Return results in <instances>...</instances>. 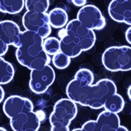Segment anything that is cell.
I'll list each match as a JSON object with an SVG mask.
<instances>
[{
    "instance_id": "cell-14",
    "label": "cell",
    "mask_w": 131,
    "mask_h": 131,
    "mask_svg": "<svg viewBox=\"0 0 131 131\" xmlns=\"http://www.w3.org/2000/svg\"><path fill=\"white\" fill-rule=\"evenodd\" d=\"M96 121L101 131H116L121 126L118 115L107 111L101 112Z\"/></svg>"
},
{
    "instance_id": "cell-19",
    "label": "cell",
    "mask_w": 131,
    "mask_h": 131,
    "mask_svg": "<svg viewBox=\"0 0 131 131\" xmlns=\"http://www.w3.org/2000/svg\"><path fill=\"white\" fill-rule=\"evenodd\" d=\"M50 6L47 0H26L25 8L28 12L34 13H46Z\"/></svg>"
},
{
    "instance_id": "cell-15",
    "label": "cell",
    "mask_w": 131,
    "mask_h": 131,
    "mask_svg": "<svg viewBox=\"0 0 131 131\" xmlns=\"http://www.w3.org/2000/svg\"><path fill=\"white\" fill-rule=\"evenodd\" d=\"M50 25L53 28H61L68 25V17L66 11L61 8H55L48 14Z\"/></svg>"
},
{
    "instance_id": "cell-1",
    "label": "cell",
    "mask_w": 131,
    "mask_h": 131,
    "mask_svg": "<svg viewBox=\"0 0 131 131\" xmlns=\"http://www.w3.org/2000/svg\"><path fill=\"white\" fill-rule=\"evenodd\" d=\"M43 39L39 34L26 30L22 31L16 50L17 61L31 71L49 65L50 59L43 48Z\"/></svg>"
},
{
    "instance_id": "cell-11",
    "label": "cell",
    "mask_w": 131,
    "mask_h": 131,
    "mask_svg": "<svg viewBox=\"0 0 131 131\" xmlns=\"http://www.w3.org/2000/svg\"><path fill=\"white\" fill-rule=\"evenodd\" d=\"M40 123L37 112L34 111L20 114L10 119V126L14 131H38Z\"/></svg>"
},
{
    "instance_id": "cell-22",
    "label": "cell",
    "mask_w": 131,
    "mask_h": 131,
    "mask_svg": "<svg viewBox=\"0 0 131 131\" xmlns=\"http://www.w3.org/2000/svg\"><path fill=\"white\" fill-rule=\"evenodd\" d=\"M82 129L84 131H101L96 120H90L82 125Z\"/></svg>"
},
{
    "instance_id": "cell-29",
    "label": "cell",
    "mask_w": 131,
    "mask_h": 131,
    "mask_svg": "<svg viewBox=\"0 0 131 131\" xmlns=\"http://www.w3.org/2000/svg\"><path fill=\"white\" fill-rule=\"evenodd\" d=\"M71 131H84V130H83L82 128H80V129H73V130H71Z\"/></svg>"
},
{
    "instance_id": "cell-28",
    "label": "cell",
    "mask_w": 131,
    "mask_h": 131,
    "mask_svg": "<svg viewBox=\"0 0 131 131\" xmlns=\"http://www.w3.org/2000/svg\"><path fill=\"white\" fill-rule=\"evenodd\" d=\"M127 95H128V97H129V98L131 100V85L129 86V88H128V90H127Z\"/></svg>"
},
{
    "instance_id": "cell-30",
    "label": "cell",
    "mask_w": 131,
    "mask_h": 131,
    "mask_svg": "<svg viewBox=\"0 0 131 131\" xmlns=\"http://www.w3.org/2000/svg\"><path fill=\"white\" fill-rule=\"evenodd\" d=\"M0 131H7L5 128H3V127H1L0 128Z\"/></svg>"
},
{
    "instance_id": "cell-17",
    "label": "cell",
    "mask_w": 131,
    "mask_h": 131,
    "mask_svg": "<svg viewBox=\"0 0 131 131\" xmlns=\"http://www.w3.org/2000/svg\"><path fill=\"white\" fill-rule=\"evenodd\" d=\"M124 104L125 102L121 95L115 93L107 100V101L104 104V111L118 114V112L123 111L124 108Z\"/></svg>"
},
{
    "instance_id": "cell-24",
    "label": "cell",
    "mask_w": 131,
    "mask_h": 131,
    "mask_svg": "<svg viewBox=\"0 0 131 131\" xmlns=\"http://www.w3.org/2000/svg\"><path fill=\"white\" fill-rule=\"evenodd\" d=\"M71 3H72L76 6H82V7H83V6H86V0H72Z\"/></svg>"
},
{
    "instance_id": "cell-21",
    "label": "cell",
    "mask_w": 131,
    "mask_h": 131,
    "mask_svg": "<svg viewBox=\"0 0 131 131\" xmlns=\"http://www.w3.org/2000/svg\"><path fill=\"white\" fill-rule=\"evenodd\" d=\"M52 62L54 67L57 69H64L70 64L71 58L62 52H59L53 57Z\"/></svg>"
},
{
    "instance_id": "cell-20",
    "label": "cell",
    "mask_w": 131,
    "mask_h": 131,
    "mask_svg": "<svg viewBox=\"0 0 131 131\" xmlns=\"http://www.w3.org/2000/svg\"><path fill=\"white\" fill-rule=\"evenodd\" d=\"M43 48L46 53L53 57L61 52V42L55 37H48L44 40Z\"/></svg>"
},
{
    "instance_id": "cell-13",
    "label": "cell",
    "mask_w": 131,
    "mask_h": 131,
    "mask_svg": "<svg viewBox=\"0 0 131 131\" xmlns=\"http://www.w3.org/2000/svg\"><path fill=\"white\" fill-rule=\"evenodd\" d=\"M21 32L19 26L14 21L3 20L0 22V41L8 46L13 45L17 48Z\"/></svg>"
},
{
    "instance_id": "cell-16",
    "label": "cell",
    "mask_w": 131,
    "mask_h": 131,
    "mask_svg": "<svg viewBox=\"0 0 131 131\" xmlns=\"http://www.w3.org/2000/svg\"><path fill=\"white\" fill-rule=\"evenodd\" d=\"M25 6L24 0H2L0 1V10L3 13L9 14H17Z\"/></svg>"
},
{
    "instance_id": "cell-8",
    "label": "cell",
    "mask_w": 131,
    "mask_h": 131,
    "mask_svg": "<svg viewBox=\"0 0 131 131\" xmlns=\"http://www.w3.org/2000/svg\"><path fill=\"white\" fill-rule=\"evenodd\" d=\"M54 80L55 72L53 68L46 65L41 69L31 71L29 87L33 93L42 94L49 89Z\"/></svg>"
},
{
    "instance_id": "cell-7",
    "label": "cell",
    "mask_w": 131,
    "mask_h": 131,
    "mask_svg": "<svg viewBox=\"0 0 131 131\" xmlns=\"http://www.w3.org/2000/svg\"><path fill=\"white\" fill-rule=\"evenodd\" d=\"M22 23L26 31L37 33L42 39H47L51 33L49 16L46 13L27 11L22 17Z\"/></svg>"
},
{
    "instance_id": "cell-4",
    "label": "cell",
    "mask_w": 131,
    "mask_h": 131,
    "mask_svg": "<svg viewBox=\"0 0 131 131\" xmlns=\"http://www.w3.org/2000/svg\"><path fill=\"white\" fill-rule=\"evenodd\" d=\"M93 82V72L86 68L79 69L74 79L70 81L66 87L68 98L75 104L84 106L89 90Z\"/></svg>"
},
{
    "instance_id": "cell-2",
    "label": "cell",
    "mask_w": 131,
    "mask_h": 131,
    "mask_svg": "<svg viewBox=\"0 0 131 131\" xmlns=\"http://www.w3.org/2000/svg\"><path fill=\"white\" fill-rule=\"evenodd\" d=\"M61 52L75 58L83 51L90 50L96 42L94 31L83 26L77 20H70L66 26L65 35L61 37Z\"/></svg>"
},
{
    "instance_id": "cell-9",
    "label": "cell",
    "mask_w": 131,
    "mask_h": 131,
    "mask_svg": "<svg viewBox=\"0 0 131 131\" xmlns=\"http://www.w3.org/2000/svg\"><path fill=\"white\" fill-rule=\"evenodd\" d=\"M77 20L90 30H101L105 26V19L101 10L93 5H86L77 14Z\"/></svg>"
},
{
    "instance_id": "cell-10",
    "label": "cell",
    "mask_w": 131,
    "mask_h": 131,
    "mask_svg": "<svg viewBox=\"0 0 131 131\" xmlns=\"http://www.w3.org/2000/svg\"><path fill=\"white\" fill-rule=\"evenodd\" d=\"M3 109L5 115L11 119L20 114L33 112L34 106L29 99L14 95L6 99Z\"/></svg>"
},
{
    "instance_id": "cell-23",
    "label": "cell",
    "mask_w": 131,
    "mask_h": 131,
    "mask_svg": "<svg viewBox=\"0 0 131 131\" xmlns=\"http://www.w3.org/2000/svg\"><path fill=\"white\" fill-rule=\"evenodd\" d=\"M0 44H1V46H0V55H1V57H3V56H4L7 52L9 46L1 41H0Z\"/></svg>"
},
{
    "instance_id": "cell-5",
    "label": "cell",
    "mask_w": 131,
    "mask_h": 131,
    "mask_svg": "<svg viewBox=\"0 0 131 131\" xmlns=\"http://www.w3.org/2000/svg\"><path fill=\"white\" fill-rule=\"evenodd\" d=\"M102 63L110 71L131 70V47L121 46L106 49L102 55Z\"/></svg>"
},
{
    "instance_id": "cell-18",
    "label": "cell",
    "mask_w": 131,
    "mask_h": 131,
    "mask_svg": "<svg viewBox=\"0 0 131 131\" xmlns=\"http://www.w3.org/2000/svg\"><path fill=\"white\" fill-rule=\"evenodd\" d=\"M15 73L14 68L10 63L5 61L3 57L0 58V83L5 85L13 79Z\"/></svg>"
},
{
    "instance_id": "cell-6",
    "label": "cell",
    "mask_w": 131,
    "mask_h": 131,
    "mask_svg": "<svg viewBox=\"0 0 131 131\" xmlns=\"http://www.w3.org/2000/svg\"><path fill=\"white\" fill-rule=\"evenodd\" d=\"M115 93H117V87L114 82L108 79H101L96 84L91 86L84 107H90L93 109L104 108L107 100Z\"/></svg>"
},
{
    "instance_id": "cell-27",
    "label": "cell",
    "mask_w": 131,
    "mask_h": 131,
    "mask_svg": "<svg viewBox=\"0 0 131 131\" xmlns=\"http://www.w3.org/2000/svg\"><path fill=\"white\" fill-rule=\"evenodd\" d=\"M116 131H129L128 129L125 126H120L119 128H118Z\"/></svg>"
},
{
    "instance_id": "cell-26",
    "label": "cell",
    "mask_w": 131,
    "mask_h": 131,
    "mask_svg": "<svg viewBox=\"0 0 131 131\" xmlns=\"http://www.w3.org/2000/svg\"><path fill=\"white\" fill-rule=\"evenodd\" d=\"M4 90H3V88L1 86L0 87V102H3V98H4Z\"/></svg>"
},
{
    "instance_id": "cell-25",
    "label": "cell",
    "mask_w": 131,
    "mask_h": 131,
    "mask_svg": "<svg viewBox=\"0 0 131 131\" xmlns=\"http://www.w3.org/2000/svg\"><path fill=\"white\" fill-rule=\"evenodd\" d=\"M126 39L129 44H131V27H129L126 31Z\"/></svg>"
},
{
    "instance_id": "cell-12",
    "label": "cell",
    "mask_w": 131,
    "mask_h": 131,
    "mask_svg": "<svg viewBox=\"0 0 131 131\" xmlns=\"http://www.w3.org/2000/svg\"><path fill=\"white\" fill-rule=\"evenodd\" d=\"M108 14L115 21L131 25V0H113L108 6Z\"/></svg>"
},
{
    "instance_id": "cell-3",
    "label": "cell",
    "mask_w": 131,
    "mask_h": 131,
    "mask_svg": "<svg viewBox=\"0 0 131 131\" xmlns=\"http://www.w3.org/2000/svg\"><path fill=\"white\" fill-rule=\"evenodd\" d=\"M77 105L68 98H62L54 104L50 115L51 131H70L69 125L77 115Z\"/></svg>"
}]
</instances>
